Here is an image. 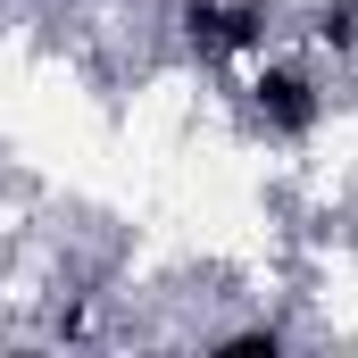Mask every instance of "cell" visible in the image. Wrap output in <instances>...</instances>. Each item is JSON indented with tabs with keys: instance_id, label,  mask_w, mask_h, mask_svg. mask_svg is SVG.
I'll return each instance as SVG.
<instances>
[{
	"instance_id": "6da1fadb",
	"label": "cell",
	"mask_w": 358,
	"mask_h": 358,
	"mask_svg": "<svg viewBox=\"0 0 358 358\" xmlns=\"http://www.w3.org/2000/svg\"><path fill=\"white\" fill-rule=\"evenodd\" d=\"M250 117L267 125L275 142H308L317 134V117H325V92L308 67H292V59H267L259 76H250Z\"/></svg>"
},
{
	"instance_id": "7a4b0ae2",
	"label": "cell",
	"mask_w": 358,
	"mask_h": 358,
	"mask_svg": "<svg viewBox=\"0 0 358 358\" xmlns=\"http://www.w3.org/2000/svg\"><path fill=\"white\" fill-rule=\"evenodd\" d=\"M308 42L334 50V59H350L358 50V0H317L308 8Z\"/></svg>"
},
{
	"instance_id": "3957f363",
	"label": "cell",
	"mask_w": 358,
	"mask_h": 358,
	"mask_svg": "<svg viewBox=\"0 0 358 358\" xmlns=\"http://www.w3.org/2000/svg\"><path fill=\"white\" fill-rule=\"evenodd\" d=\"M176 25H183V42H192L200 59H225V0H183Z\"/></svg>"
},
{
	"instance_id": "277c9868",
	"label": "cell",
	"mask_w": 358,
	"mask_h": 358,
	"mask_svg": "<svg viewBox=\"0 0 358 358\" xmlns=\"http://www.w3.org/2000/svg\"><path fill=\"white\" fill-rule=\"evenodd\" d=\"M267 34H275V0H225V59L259 50Z\"/></svg>"
},
{
	"instance_id": "5b68a950",
	"label": "cell",
	"mask_w": 358,
	"mask_h": 358,
	"mask_svg": "<svg viewBox=\"0 0 358 358\" xmlns=\"http://www.w3.org/2000/svg\"><path fill=\"white\" fill-rule=\"evenodd\" d=\"M217 350H234V358H259V350H267L275 358V350H283V325H234Z\"/></svg>"
}]
</instances>
